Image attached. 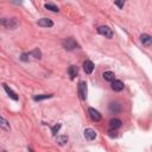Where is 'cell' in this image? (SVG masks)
<instances>
[{
  "instance_id": "17",
  "label": "cell",
  "mask_w": 152,
  "mask_h": 152,
  "mask_svg": "<svg viewBox=\"0 0 152 152\" xmlns=\"http://www.w3.org/2000/svg\"><path fill=\"white\" fill-rule=\"evenodd\" d=\"M102 76H103V78L106 81H109V82H113L115 80V75H114L113 71H104Z\"/></svg>"
},
{
  "instance_id": "24",
  "label": "cell",
  "mask_w": 152,
  "mask_h": 152,
  "mask_svg": "<svg viewBox=\"0 0 152 152\" xmlns=\"http://www.w3.org/2000/svg\"><path fill=\"white\" fill-rule=\"evenodd\" d=\"M108 133H109L110 137H116V132H115V129H114V131H109Z\"/></svg>"
},
{
  "instance_id": "16",
  "label": "cell",
  "mask_w": 152,
  "mask_h": 152,
  "mask_svg": "<svg viewBox=\"0 0 152 152\" xmlns=\"http://www.w3.org/2000/svg\"><path fill=\"white\" fill-rule=\"evenodd\" d=\"M27 55L31 56V57H33V58H36V59H39V58L42 57V51H40L38 48H36V49H33L32 51H30Z\"/></svg>"
},
{
  "instance_id": "4",
  "label": "cell",
  "mask_w": 152,
  "mask_h": 152,
  "mask_svg": "<svg viewBox=\"0 0 152 152\" xmlns=\"http://www.w3.org/2000/svg\"><path fill=\"white\" fill-rule=\"evenodd\" d=\"M78 94L81 100H86L87 99V94H88V88H87V83L84 81L80 82L78 84Z\"/></svg>"
},
{
  "instance_id": "23",
  "label": "cell",
  "mask_w": 152,
  "mask_h": 152,
  "mask_svg": "<svg viewBox=\"0 0 152 152\" xmlns=\"http://www.w3.org/2000/svg\"><path fill=\"white\" fill-rule=\"evenodd\" d=\"M27 56H28L27 53H23V55H21V57H20V59H21V61H24V62H26V61H28Z\"/></svg>"
},
{
  "instance_id": "6",
  "label": "cell",
  "mask_w": 152,
  "mask_h": 152,
  "mask_svg": "<svg viewBox=\"0 0 152 152\" xmlns=\"http://www.w3.org/2000/svg\"><path fill=\"white\" fill-rule=\"evenodd\" d=\"M37 24L39 26H42V27H52L53 26V21L51 19H49V18H42V19L38 20Z\"/></svg>"
},
{
  "instance_id": "9",
  "label": "cell",
  "mask_w": 152,
  "mask_h": 152,
  "mask_svg": "<svg viewBox=\"0 0 152 152\" xmlns=\"http://www.w3.org/2000/svg\"><path fill=\"white\" fill-rule=\"evenodd\" d=\"M2 87H4L5 91L7 93V95H8V96H10L12 100L18 101V95H17V94H15V93H14V91H13V90H12V89L8 87V86H7V84H5V83H4V84H2Z\"/></svg>"
},
{
  "instance_id": "12",
  "label": "cell",
  "mask_w": 152,
  "mask_h": 152,
  "mask_svg": "<svg viewBox=\"0 0 152 152\" xmlns=\"http://www.w3.org/2000/svg\"><path fill=\"white\" fill-rule=\"evenodd\" d=\"M84 137L88 139V140H94L96 138V133L93 128H86L84 129Z\"/></svg>"
},
{
  "instance_id": "21",
  "label": "cell",
  "mask_w": 152,
  "mask_h": 152,
  "mask_svg": "<svg viewBox=\"0 0 152 152\" xmlns=\"http://www.w3.org/2000/svg\"><path fill=\"white\" fill-rule=\"evenodd\" d=\"M61 127H62V125H61V124H57V125H55V126L51 128V133H52V135H56V134L58 133V131L61 129Z\"/></svg>"
},
{
  "instance_id": "5",
  "label": "cell",
  "mask_w": 152,
  "mask_h": 152,
  "mask_svg": "<svg viewBox=\"0 0 152 152\" xmlns=\"http://www.w3.org/2000/svg\"><path fill=\"white\" fill-rule=\"evenodd\" d=\"M88 113H89V116L93 121H100L101 120V114L95 109V108H89L88 109Z\"/></svg>"
},
{
  "instance_id": "15",
  "label": "cell",
  "mask_w": 152,
  "mask_h": 152,
  "mask_svg": "<svg viewBox=\"0 0 152 152\" xmlns=\"http://www.w3.org/2000/svg\"><path fill=\"white\" fill-rule=\"evenodd\" d=\"M121 120L120 119H112L110 121H109V127L112 128V129H116V128H119V127H121Z\"/></svg>"
},
{
  "instance_id": "20",
  "label": "cell",
  "mask_w": 152,
  "mask_h": 152,
  "mask_svg": "<svg viewBox=\"0 0 152 152\" xmlns=\"http://www.w3.org/2000/svg\"><path fill=\"white\" fill-rule=\"evenodd\" d=\"M44 7L46 8V10H50V11H52V12H58L59 10H58V7L56 6V5H53V4H51V2H48V4H45L44 5Z\"/></svg>"
},
{
  "instance_id": "3",
  "label": "cell",
  "mask_w": 152,
  "mask_h": 152,
  "mask_svg": "<svg viewBox=\"0 0 152 152\" xmlns=\"http://www.w3.org/2000/svg\"><path fill=\"white\" fill-rule=\"evenodd\" d=\"M97 32H99L100 34L104 36L106 38H112V37H113V31H112V28H110L109 26H106V25L100 26V27L97 28Z\"/></svg>"
},
{
  "instance_id": "8",
  "label": "cell",
  "mask_w": 152,
  "mask_h": 152,
  "mask_svg": "<svg viewBox=\"0 0 152 152\" xmlns=\"http://www.w3.org/2000/svg\"><path fill=\"white\" fill-rule=\"evenodd\" d=\"M124 82L122 81H120V80H114L113 82H112V89L114 90V91H121L122 89H124Z\"/></svg>"
},
{
  "instance_id": "18",
  "label": "cell",
  "mask_w": 152,
  "mask_h": 152,
  "mask_svg": "<svg viewBox=\"0 0 152 152\" xmlns=\"http://www.w3.org/2000/svg\"><path fill=\"white\" fill-rule=\"evenodd\" d=\"M52 97V94H42V95H36L33 97L34 101H42V100H45V99H50Z\"/></svg>"
},
{
  "instance_id": "7",
  "label": "cell",
  "mask_w": 152,
  "mask_h": 152,
  "mask_svg": "<svg viewBox=\"0 0 152 152\" xmlns=\"http://www.w3.org/2000/svg\"><path fill=\"white\" fill-rule=\"evenodd\" d=\"M108 109H109V112H110V113L118 114V113H120V112H121V104H120L119 102H112V103H109Z\"/></svg>"
},
{
  "instance_id": "13",
  "label": "cell",
  "mask_w": 152,
  "mask_h": 152,
  "mask_svg": "<svg viewBox=\"0 0 152 152\" xmlns=\"http://www.w3.org/2000/svg\"><path fill=\"white\" fill-rule=\"evenodd\" d=\"M68 74H69V76H70V78L74 80V78L77 76V74H78V68H77V65H70L69 69H68Z\"/></svg>"
},
{
  "instance_id": "11",
  "label": "cell",
  "mask_w": 152,
  "mask_h": 152,
  "mask_svg": "<svg viewBox=\"0 0 152 152\" xmlns=\"http://www.w3.org/2000/svg\"><path fill=\"white\" fill-rule=\"evenodd\" d=\"M140 40L142 42V44H144L145 46H150L151 43H152V38H151V36L147 34V33H142V34L140 36Z\"/></svg>"
},
{
  "instance_id": "22",
  "label": "cell",
  "mask_w": 152,
  "mask_h": 152,
  "mask_svg": "<svg viewBox=\"0 0 152 152\" xmlns=\"http://www.w3.org/2000/svg\"><path fill=\"white\" fill-rule=\"evenodd\" d=\"M114 4H115L118 7H120V8H122V7H124V5H125V2H124V1H115Z\"/></svg>"
},
{
  "instance_id": "1",
  "label": "cell",
  "mask_w": 152,
  "mask_h": 152,
  "mask_svg": "<svg viewBox=\"0 0 152 152\" xmlns=\"http://www.w3.org/2000/svg\"><path fill=\"white\" fill-rule=\"evenodd\" d=\"M62 45H63V48H64L65 50H75V49H80L78 43H77L74 38H71V37L65 38V39L62 42Z\"/></svg>"
},
{
  "instance_id": "2",
  "label": "cell",
  "mask_w": 152,
  "mask_h": 152,
  "mask_svg": "<svg viewBox=\"0 0 152 152\" xmlns=\"http://www.w3.org/2000/svg\"><path fill=\"white\" fill-rule=\"evenodd\" d=\"M0 24L8 30H14L18 26V21L14 18H4L0 20Z\"/></svg>"
},
{
  "instance_id": "10",
  "label": "cell",
  "mask_w": 152,
  "mask_h": 152,
  "mask_svg": "<svg viewBox=\"0 0 152 152\" xmlns=\"http://www.w3.org/2000/svg\"><path fill=\"white\" fill-rule=\"evenodd\" d=\"M83 69H84V71H86V74H91L93 72V70H94V63L91 62V61H86L84 63H83Z\"/></svg>"
},
{
  "instance_id": "14",
  "label": "cell",
  "mask_w": 152,
  "mask_h": 152,
  "mask_svg": "<svg viewBox=\"0 0 152 152\" xmlns=\"http://www.w3.org/2000/svg\"><path fill=\"white\" fill-rule=\"evenodd\" d=\"M0 128H2L4 131H7V132L11 129L10 122H8L4 116H1V115H0Z\"/></svg>"
},
{
  "instance_id": "19",
  "label": "cell",
  "mask_w": 152,
  "mask_h": 152,
  "mask_svg": "<svg viewBox=\"0 0 152 152\" xmlns=\"http://www.w3.org/2000/svg\"><path fill=\"white\" fill-rule=\"evenodd\" d=\"M56 140H57V142H58L61 146H63V145L66 144V141H68V137H66V135H58V137L56 138Z\"/></svg>"
}]
</instances>
